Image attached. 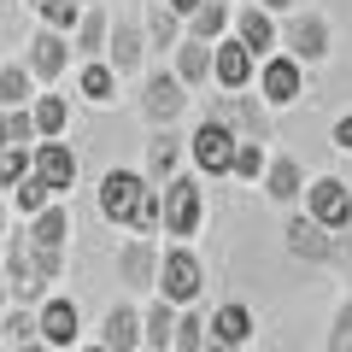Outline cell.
Listing matches in <instances>:
<instances>
[{
	"instance_id": "681fc988",
	"label": "cell",
	"mask_w": 352,
	"mask_h": 352,
	"mask_svg": "<svg viewBox=\"0 0 352 352\" xmlns=\"http://www.w3.org/2000/svg\"><path fill=\"white\" fill-rule=\"evenodd\" d=\"M0 247H6V235H0Z\"/></svg>"
},
{
	"instance_id": "e0dca14e",
	"label": "cell",
	"mask_w": 352,
	"mask_h": 352,
	"mask_svg": "<svg viewBox=\"0 0 352 352\" xmlns=\"http://www.w3.org/2000/svg\"><path fill=\"white\" fill-rule=\"evenodd\" d=\"M229 36H235L252 59H264V53H276V18L264 12V6H252V0H235V6H229Z\"/></svg>"
},
{
	"instance_id": "9c48e42d",
	"label": "cell",
	"mask_w": 352,
	"mask_h": 352,
	"mask_svg": "<svg viewBox=\"0 0 352 352\" xmlns=\"http://www.w3.org/2000/svg\"><path fill=\"white\" fill-rule=\"evenodd\" d=\"M36 340L53 352H71L82 340V305L71 294H41L36 300Z\"/></svg>"
},
{
	"instance_id": "f35d334b",
	"label": "cell",
	"mask_w": 352,
	"mask_h": 352,
	"mask_svg": "<svg viewBox=\"0 0 352 352\" xmlns=\"http://www.w3.org/2000/svg\"><path fill=\"white\" fill-rule=\"evenodd\" d=\"M329 141H335V153H352V112H340V118H335Z\"/></svg>"
},
{
	"instance_id": "d6986e66",
	"label": "cell",
	"mask_w": 352,
	"mask_h": 352,
	"mask_svg": "<svg viewBox=\"0 0 352 352\" xmlns=\"http://www.w3.org/2000/svg\"><path fill=\"white\" fill-rule=\"evenodd\" d=\"M182 164H188V153H182V129H176V124H170V129H153V135H147V153H141V176L159 188V182H170Z\"/></svg>"
},
{
	"instance_id": "7402d4cb",
	"label": "cell",
	"mask_w": 352,
	"mask_h": 352,
	"mask_svg": "<svg viewBox=\"0 0 352 352\" xmlns=\"http://www.w3.org/2000/svg\"><path fill=\"white\" fill-rule=\"evenodd\" d=\"M252 71H258V59L235 36L212 41V88H252Z\"/></svg>"
},
{
	"instance_id": "52a82bcc",
	"label": "cell",
	"mask_w": 352,
	"mask_h": 352,
	"mask_svg": "<svg viewBox=\"0 0 352 352\" xmlns=\"http://www.w3.org/2000/svg\"><path fill=\"white\" fill-rule=\"evenodd\" d=\"M252 88L270 112H288V106L305 100V65H294L288 53H264L258 71H252Z\"/></svg>"
},
{
	"instance_id": "5b68a950",
	"label": "cell",
	"mask_w": 352,
	"mask_h": 352,
	"mask_svg": "<svg viewBox=\"0 0 352 352\" xmlns=\"http://www.w3.org/2000/svg\"><path fill=\"white\" fill-rule=\"evenodd\" d=\"M135 82H141V88H135V106H141V118H147V129H170L176 118L188 112V100H194L188 88L176 82L170 65H147Z\"/></svg>"
},
{
	"instance_id": "60d3db41",
	"label": "cell",
	"mask_w": 352,
	"mask_h": 352,
	"mask_svg": "<svg viewBox=\"0 0 352 352\" xmlns=\"http://www.w3.org/2000/svg\"><path fill=\"white\" fill-rule=\"evenodd\" d=\"M252 6H264V12H270V18H288L294 6H305V0H252Z\"/></svg>"
},
{
	"instance_id": "9a60e30c",
	"label": "cell",
	"mask_w": 352,
	"mask_h": 352,
	"mask_svg": "<svg viewBox=\"0 0 352 352\" xmlns=\"http://www.w3.org/2000/svg\"><path fill=\"white\" fill-rule=\"evenodd\" d=\"M282 247H288V258H300V264H329L335 258V235H329L323 223H311L300 206H294L288 223H282Z\"/></svg>"
},
{
	"instance_id": "1f68e13d",
	"label": "cell",
	"mask_w": 352,
	"mask_h": 352,
	"mask_svg": "<svg viewBox=\"0 0 352 352\" xmlns=\"http://www.w3.org/2000/svg\"><path fill=\"white\" fill-rule=\"evenodd\" d=\"M264 159H270V141H235V159H229V176H235V182H252V188H258V176H264Z\"/></svg>"
},
{
	"instance_id": "7a4b0ae2",
	"label": "cell",
	"mask_w": 352,
	"mask_h": 352,
	"mask_svg": "<svg viewBox=\"0 0 352 352\" xmlns=\"http://www.w3.org/2000/svg\"><path fill=\"white\" fill-rule=\"evenodd\" d=\"M276 53H288L294 65L317 71V65L335 53V24H329L317 6H294L288 18H276Z\"/></svg>"
},
{
	"instance_id": "8fae6325",
	"label": "cell",
	"mask_w": 352,
	"mask_h": 352,
	"mask_svg": "<svg viewBox=\"0 0 352 352\" xmlns=\"http://www.w3.org/2000/svg\"><path fill=\"white\" fill-rule=\"evenodd\" d=\"M112 270H118V288H124V300H147V294H153V276H159V241L129 235L124 247H118Z\"/></svg>"
},
{
	"instance_id": "816d5d0a",
	"label": "cell",
	"mask_w": 352,
	"mask_h": 352,
	"mask_svg": "<svg viewBox=\"0 0 352 352\" xmlns=\"http://www.w3.org/2000/svg\"><path fill=\"white\" fill-rule=\"evenodd\" d=\"M0 352H6V340H0Z\"/></svg>"
},
{
	"instance_id": "f546056e",
	"label": "cell",
	"mask_w": 352,
	"mask_h": 352,
	"mask_svg": "<svg viewBox=\"0 0 352 352\" xmlns=\"http://www.w3.org/2000/svg\"><path fill=\"white\" fill-rule=\"evenodd\" d=\"M47 200H59V194H53V188H47V182H41L36 170H30L24 182H12V188H6V212H12L18 223H30V217H36L41 206H47Z\"/></svg>"
},
{
	"instance_id": "6da1fadb",
	"label": "cell",
	"mask_w": 352,
	"mask_h": 352,
	"mask_svg": "<svg viewBox=\"0 0 352 352\" xmlns=\"http://www.w3.org/2000/svg\"><path fill=\"white\" fill-rule=\"evenodd\" d=\"M206 118L223 124L235 141H276V112L252 88H217V94H206Z\"/></svg>"
},
{
	"instance_id": "f5cc1de1",
	"label": "cell",
	"mask_w": 352,
	"mask_h": 352,
	"mask_svg": "<svg viewBox=\"0 0 352 352\" xmlns=\"http://www.w3.org/2000/svg\"><path fill=\"white\" fill-rule=\"evenodd\" d=\"M24 6H36V0H24Z\"/></svg>"
},
{
	"instance_id": "484cf974",
	"label": "cell",
	"mask_w": 352,
	"mask_h": 352,
	"mask_svg": "<svg viewBox=\"0 0 352 352\" xmlns=\"http://www.w3.org/2000/svg\"><path fill=\"white\" fill-rule=\"evenodd\" d=\"M106 30H112V12L106 6H82V18L71 24V59H100Z\"/></svg>"
},
{
	"instance_id": "2e32d148",
	"label": "cell",
	"mask_w": 352,
	"mask_h": 352,
	"mask_svg": "<svg viewBox=\"0 0 352 352\" xmlns=\"http://www.w3.org/2000/svg\"><path fill=\"white\" fill-rule=\"evenodd\" d=\"M258 188H264V200H270V206L294 212V206H300V194H305V164L294 159V153H270V159H264Z\"/></svg>"
},
{
	"instance_id": "bcb514c9",
	"label": "cell",
	"mask_w": 352,
	"mask_h": 352,
	"mask_svg": "<svg viewBox=\"0 0 352 352\" xmlns=\"http://www.w3.org/2000/svg\"><path fill=\"white\" fill-rule=\"evenodd\" d=\"M6 223H12V212H6V194H0V235H6Z\"/></svg>"
},
{
	"instance_id": "ffe728a7",
	"label": "cell",
	"mask_w": 352,
	"mask_h": 352,
	"mask_svg": "<svg viewBox=\"0 0 352 352\" xmlns=\"http://www.w3.org/2000/svg\"><path fill=\"white\" fill-rule=\"evenodd\" d=\"M94 340H100L106 352H141V300H112Z\"/></svg>"
},
{
	"instance_id": "5bb4252c",
	"label": "cell",
	"mask_w": 352,
	"mask_h": 352,
	"mask_svg": "<svg viewBox=\"0 0 352 352\" xmlns=\"http://www.w3.org/2000/svg\"><path fill=\"white\" fill-rule=\"evenodd\" d=\"M30 170L41 176V182H47L53 194H59V200H71V188H76V170H82V159H76V147L71 141H36V147H30Z\"/></svg>"
},
{
	"instance_id": "74e56055",
	"label": "cell",
	"mask_w": 352,
	"mask_h": 352,
	"mask_svg": "<svg viewBox=\"0 0 352 352\" xmlns=\"http://www.w3.org/2000/svg\"><path fill=\"white\" fill-rule=\"evenodd\" d=\"M6 147H36V124H30V106L6 112Z\"/></svg>"
},
{
	"instance_id": "ee69618b",
	"label": "cell",
	"mask_w": 352,
	"mask_h": 352,
	"mask_svg": "<svg viewBox=\"0 0 352 352\" xmlns=\"http://www.w3.org/2000/svg\"><path fill=\"white\" fill-rule=\"evenodd\" d=\"M6 352H53V346H41V340H24V346H6Z\"/></svg>"
},
{
	"instance_id": "f907efd6",
	"label": "cell",
	"mask_w": 352,
	"mask_h": 352,
	"mask_svg": "<svg viewBox=\"0 0 352 352\" xmlns=\"http://www.w3.org/2000/svg\"><path fill=\"white\" fill-rule=\"evenodd\" d=\"M223 6H235V0H223Z\"/></svg>"
},
{
	"instance_id": "4fadbf2b",
	"label": "cell",
	"mask_w": 352,
	"mask_h": 352,
	"mask_svg": "<svg viewBox=\"0 0 352 352\" xmlns=\"http://www.w3.org/2000/svg\"><path fill=\"white\" fill-rule=\"evenodd\" d=\"M147 188H153V182L141 170H106L100 188H94V212H100L112 229H129V212H135V200Z\"/></svg>"
},
{
	"instance_id": "d4e9b609",
	"label": "cell",
	"mask_w": 352,
	"mask_h": 352,
	"mask_svg": "<svg viewBox=\"0 0 352 352\" xmlns=\"http://www.w3.org/2000/svg\"><path fill=\"white\" fill-rule=\"evenodd\" d=\"M170 71H176V82L188 88V94H194V88H206V82H212V47L182 36V41L170 47Z\"/></svg>"
},
{
	"instance_id": "7bdbcfd3",
	"label": "cell",
	"mask_w": 352,
	"mask_h": 352,
	"mask_svg": "<svg viewBox=\"0 0 352 352\" xmlns=\"http://www.w3.org/2000/svg\"><path fill=\"white\" fill-rule=\"evenodd\" d=\"M200 352H247V346H229V340H206Z\"/></svg>"
},
{
	"instance_id": "ba28073f",
	"label": "cell",
	"mask_w": 352,
	"mask_h": 352,
	"mask_svg": "<svg viewBox=\"0 0 352 352\" xmlns=\"http://www.w3.org/2000/svg\"><path fill=\"white\" fill-rule=\"evenodd\" d=\"M182 153H188V170L200 176H229V159H235V135H229L223 124H212V118H200V124L182 135Z\"/></svg>"
},
{
	"instance_id": "cb8c5ba5",
	"label": "cell",
	"mask_w": 352,
	"mask_h": 352,
	"mask_svg": "<svg viewBox=\"0 0 352 352\" xmlns=\"http://www.w3.org/2000/svg\"><path fill=\"white\" fill-rule=\"evenodd\" d=\"M30 124H36V141H59L65 129H71V94L36 88V100H30Z\"/></svg>"
},
{
	"instance_id": "e575fe53",
	"label": "cell",
	"mask_w": 352,
	"mask_h": 352,
	"mask_svg": "<svg viewBox=\"0 0 352 352\" xmlns=\"http://www.w3.org/2000/svg\"><path fill=\"white\" fill-rule=\"evenodd\" d=\"M36 18H41V30H59V36H71V24L82 18V6H76V0H36Z\"/></svg>"
},
{
	"instance_id": "8992f818",
	"label": "cell",
	"mask_w": 352,
	"mask_h": 352,
	"mask_svg": "<svg viewBox=\"0 0 352 352\" xmlns=\"http://www.w3.org/2000/svg\"><path fill=\"white\" fill-rule=\"evenodd\" d=\"M300 212L311 217V223H323L329 235H346V229H352V182H346V176H335V170L305 176Z\"/></svg>"
},
{
	"instance_id": "7c38bea8",
	"label": "cell",
	"mask_w": 352,
	"mask_h": 352,
	"mask_svg": "<svg viewBox=\"0 0 352 352\" xmlns=\"http://www.w3.org/2000/svg\"><path fill=\"white\" fill-rule=\"evenodd\" d=\"M24 71L36 76V88H59L65 76H71V36L36 30V36L24 41Z\"/></svg>"
},
{
	"instance_id": "ac0fdd59",
	"label": "cell",
	"mask_w": 352,
	"mask_h": 352,
	"mask_svg": "<svg viewBox=\"0 0 352 352\" xmlns=\"http://www.w3.org/2000/svg\"><path fill=\"white\" fill-rule=\"evenodd\" d=\"M71 235H76V223H71V200H47L36 217L24 223V241L36 252H65L71 247Z\"/></svg>"
},
{
	"instance_id": "d6a6232c",
	"label": "cell",
	"mask_w": 352,
	"mask_h": 352,
	"mask_svg": "<svg viewBox=\"0 0 352 352\" xmlns=\"http://www.w3.org/2000/svg\"><path fill=\"white\" fill-rule=\"evenodd\" d=\"M323 352H352V288H346V294L335 300V317H329Z\"/></svg>"
},
{
	"instance_id": "3957f363",
	"label": "cell",
	"mask_w": 352,
	"mask_h": 352,
	"mask_svg": "<svg viewBox=\"0 0 352 352\" xmlns=\"http://www.w3.org/2000/svg\"><path fill=\"white\" fill-rule=\"evenodd\" d=\"M153 294L170 300L176 311L206 300V264H200V252H194V241H170V247H159V276H153Z\"/></svg>"
},
{
	"instance_id": "b9f144b4",
	"label": "cell",
	"mask_w": 352,
	"mask_h": 352,
	"mask_svg": "<svg viewBox=\"0 0 352 352\" xmlns=\"http://www.w3.org/2000/svg\"><path fill=\"white\" fill-rule=\"evenodd\" d=\"M164 6H170V12H176V18H188V12H194V6H200V0H164Z\"/></svg>"
},
{
	"instance_id": "ab89813d",
	"label": "cell",
	"mask_w": 352,
	"mask_h": 352,
	"mask_svg": "<svg viewBox=\"0 0 352 352\" xmlns=\"http://www.w3.org/2000/svg\"><path fill=\"white\" fill-rule=\"evenodd\" d=\"M329 264H340V270L352 276V229H346V235H335V258H329Z\"/></svg>"
},
{
	"instance_id": "f6af8a7d",
	"label": "cell",
	"mask_w": 352,
	"mask_h": 352,
	"mask_svg": "<svg viewBox=\"0 0 352 352\" xmlns=\"http://www.w3.org/2000/svg\"><path fill=\"white\" fill-rule=\"evenodd\" d=\"M71 352H106V346H100V340H76Z\"/></svg>"
},
{
	"instance_id": "8d00e7d4",
	"label": "cell",
	"mask_w": 352,
	"mask_h": 352,
	"mask_svg": "<svg viewBox=\"0 0 352 352\" xmlns=\"http://www.w3.org/2000/svg\"><path fill=\"white\" fill-rule=\"evenodd\" d=\"M30 176V147H0V194Z\"/></svg>"
},
{
	"instance_id": "7dc6e473",
	"label": "cell",
	"mask_w": 352,
	"mask_h": 352,
	"mask_svg": "<svg viewBox=\"0 0 352 352\" xmlns=\"http://www.w3.org/2000/svg\"><path fill=\"white\" fill-rule=\"evenodd\" d=\"M0 147H6V112H0Z\"/></svg>"
},
{
	"instance_id": "83f0119b",
	"label": "cell",
	"mask_w": 352,
	"mask_h": 352,
	"mask_svg": "<svg viewBox=\"0 0 352 352\" xmlns=\"http://www.w3.org/2000/svg\"><path fill=\"white\" fill-rule=\"evenodd\" d=\"M170 329H176V305L147 294L141 300V352H170Z\"/></svg>"
},
{
	"instance_id": "603a6c76",
	"label": "cell",
	"mask_w": 352,
	"mask_h": 352,
	"mask_svg": "<svg viewBox=\"0 0 352 352\" xmlns=\"http://www.w3.org/2000/svg\"><path fill=\"white\" fill-rule=\"evenodd\" d=\"M118 71L106 59H76V100L82 106H112L118 100Z\"/></svg>"
},
{
	"instance_id": "44dd1931",
	"label": "cell",
	"mask_w": 352,
	"mask_h": 352,
	"mask_svg": "<svg viewBox=\"0 0 352 352\" xmlns=\"http://www.w3.org/2000/svg\"><path fill=\"white\" fill-rule=\"evenodd\" d=\"M252 335H258V317H252V305L241 300H223L206 311V340H229V346H252Z\"/></svg>"
},
{
	"instance_id": "836d02e7",
	"label": "cell",
	"mask_w": 352,
	"mask_h": 352,
	"mask_svg": "<svg viewBox=\"0 0 352 352\" xmlns=\"http://www.w3.org/2000/svg\"><path fill=\"white\" fill-rule=\"evenodd\" d=\"M0 340H6V346H24V340H36V305H12V311L0 317Z\"/></svg>"
},
{
	"instance_id": "4dcf8cb0",
	"label": "cell",
	"mask_w": 352,
	"mask_h": 352,
	"mask_svg": "<svg viewBox=\"0 0 352 352\" xmlns=\"http://www.w3.org/2000/svg\"><path fill=\"white\" fill-rule=\"evenodd\" d=\"M36 100V76L24 71V59L0 65V112H12V106H30Z\"/></svg>"
},
{
	"instance_id": "30bf717a",
	"label": "cell",
	"mask_w": 352,
	"mask_h": 352,
	"mask_svg": "<svg viewBox=\"0 0 352 352\" xmlns=\"http://www.w3.org/2000/svg\"><path fill=\"white\" fill-rule=\"evenodd\" d=\"M106 65L118 71V82H129V76H141L147 71V36H141V12H118L112 18V30H106V53H100Z\"/></svg>"
},
{
	"instance_id": "f1b7e54d",
	"label": "cell",
	"mask_w": 352,
	"mask_h": 352,
	"mask_svg": "<svg viewBox=\"0 0 352 352\" xmlns=\"http://www.w3.org/2000/svg\"><path fill=\"white\" fill-rule=\"evenodd\" d=\"M182 36H188V41H206V47L223 41V36H229V6H223V0H200V6L182 18Z\"/></svg>"
},
{
	"instance_id": "4316f807",
	"label": "cell",
	"mask_w": 352,
	"mask_h": 352,
	"mask_svg": "<svg viewBox=\"0 0 352 352\" xmlns=\"http://www.w3.org/2000/svg\"><path fill=\"white\" fill-rule=\"evenodd\" d=\"M141 36H147V53L170 59V47L182 41V18H176L164 0H147V12H141Z\"/></svg>"
},
{
	"instance_id": "d590c367",
	"label": "cell",
	"mask_w": 352,
	"mask_h": 352,
	"mask_svg": "<svg viewBox=\"0 0 352 352\" xmlns=\"http://www.w3.org/2000/svg\"><path fill=\"white\" fill-rule=\"evenodd\" d=\"M129 235H159V188H147V194H141V200H135V212H129Z\"/></svg>"
},
{
	"instance_id": "c3c4849f",
	"label": "cell",
	"mask_w": 352,
	"mask_h": 352,
	"mask_svg": "<svg viewBox=\"0 0 352 352\" xmlns=\"http://www.w3.org/2000/svg\"><path fill=\"white\" fill-rule=\"evenodd\" d=\"M76 6H100V0H76Z\"/></svg>"
},
{
	"instance_id": "277c9868",
	"label": "cell",
	"mask_w": 352,
	"mask_h": 352,
	"mask_svg": "<svg viewBox=\"0 0 352 352\" xmlns=\"http://www.w3.org/2000/svg\"><path fill=\"white\" fill-rule=\"evenodd\" d=\"M206 223V188L194 170H176L170 182H159V235L170 241H194Z\"/></svg>"
}]
</instances>
